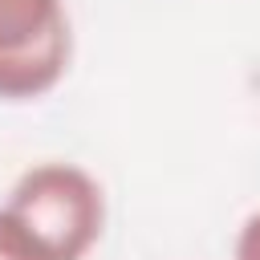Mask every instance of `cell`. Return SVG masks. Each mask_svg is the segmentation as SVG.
I'll list each match as a JSON object with an SVG mask.
<instances>
[{
    "mask_svg": "<svg viewBox=\"0 0 260 260\" xmlns=\"http://www.w3.org/2000/svg\"><path fill=\"white\" fill-rule=\"evenodd\" d=\"M232 260H260V211H252L236 236V248H232Z\"/></svg>",
    "mask_w": 260,
    "mask_h": 260,
    "instance_id": "277c9868",
    "label": "cell"
},
{
    "mask_svg": "<svg viewBox=\"0 0 260 260\" xmlns=\"http://www.w3.org/2000/svg\"><path fill=\"white\" fill-rule=\"evenodd\" d=\"M53 260H85L106 228L102 183L77 162H37L28 167L4 203Z\"/></svg>",
    "mask_w": 260,
    "mask_h": 260,
    "instance_id": "6da1fadb",
    "label": "cell"
},
{
    "mask_svg": "<svg viewBox=\"0 0 260 260\" xmlns=\"http://www.w3.org/2000/svg\"><path fill=\"white\" fill-rule=\"evenodd\" d=\"M0 260H53L45 252V244L8 207H0Z\"/></svg>",
    "mask_w": 260,
    "mask_h": 260,
    "instance_id": "3957f363",
    "label": "cell"
},
{
    "mask_svg": "<svg viewBox=\"0 0 260 260\" xmlns=\"http://www.w3.org/2000/svg\"><path fill=\"white\" fill-rule=\"evenodd\" d=\"M73 57L65 0H0V102H37Z\"/></svg>",
    "mask_w": 260,
    "mask_h": 260,
    "instance_id": "7a4b0ae2",
    "label": "cell"
}]
</instances>
